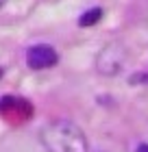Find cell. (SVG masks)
<instances>
[{
	"label": "cell",
	"instance_id": "2",
	"mask_svg": "<svg viewBox=\"0 0 148 152\" xmlns=\"http://www.w3.org/2000/svg\"><path fill=\"white\" fill-rule=\"evenodd\" d=\"M124 59H126L124 46L120 44V41H113V44L105 46L102 50H100V54H98V61H96L98 72L105 74V76L118 74L120 67H122V63H124Z\"/></svg>",
	"mask_w": 148,
	"mask_h": 152
},
{
	"label": "cell",
	"instance_id": "5",
	"mask_svg": "<svg viewBox=\"0 0 148 152\" xmlns=\"http://www.w3.org/2000/svg\"><path fill=\"white\" fill-rule=\"evenodd\" d=\"M137 152H148V143H142V146H137Z\"/></svg>",
	"mask_w": 148,
	"mask_h": 152
},
{
	"label": "cell",
	"instance_id": "3",
	"mask_svg": "<svg viewBox=\"0 0 148 152\" xmlns=\"http://www.w3.org/2000/svg\"><path fill=\"white\" fill-rule=\"evenodd\" d=\"M59 61V54L52 46L48 44H39L29 48L26 52V63H29L31 70H46V67H52Z\"/></svg>",
	"mask_w": 148,
	"mask_h": 152
},
{
	"label": "cell",
	"instance_id": "4",
	"mask_svg": "<svg viewBox=\"0 0 148 152\" xmlns=\"http://www.w3.org/2000/svg\"><path fill=\"white\" fill-rule=\"evenodd\" d=\"M100 18H102V9H89V11H85V13L81 15L79 24H81V26H91V24H96Z\"/></svg>",
	"mask_w": 148,
	"mask_h": 152
},
{
	"label": "cell",
	"instance_id": "8",
	"mask_svg": "<svg viewBox=\"0 0 148 152\" xmlns=\"http://www.w3.org/2000/svg\"><path fill=\"white\" fill-rule=\"evenodd\" d=\"M98 152H100V150H98Z\"/></svg>",
	"mask_w": 148,
	"mask_h": 152
},
{
	"label": "cell",
	"instance_id": "1",
	"mask_svg": "<svg viewBox=\"0 0 148 152\" xmlns=\"http://www.w3.org/2000/svg\"><path fill=\"white\" fill-rule=\"evenodd\" d=\"M39 139L48 152H87L85 133L70 120H54L46 124Z\"/></svg>",
	"mask_w": 148,
	"mask_h": 152
},
{
	"label": "cell",
	"instance_id": "6",
	"mask_svg": "<svg viewBox=\"0 0 148 152\" xmlns=\"http://www.w3.org/2000/svg\"><path fill=\"white\" fill-rule=\"evenodd\" d=\"M2 2H4V0H0V4H2Z\"/></svg>",
	"mask_w": 148,
	"mask_h": 152
},
{
	"label": "cell",
	"instance_id": "7",
	"mask_svg": "<svg viewBox=\"0 0 148 152\" xmlns=\"http://www.w3.org/2000/svg\"><path fill=\"white\" fill-rule=\"evenodd\" d=\"M0 76H2V70H0Z\"/></svg>",
	"mask_w": 148,
	"mask_h": 152
}]
</instances>
